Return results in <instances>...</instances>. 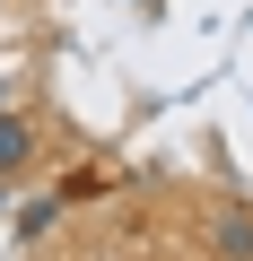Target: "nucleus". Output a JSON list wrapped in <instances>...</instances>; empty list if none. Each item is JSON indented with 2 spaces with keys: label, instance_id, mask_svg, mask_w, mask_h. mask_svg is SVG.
Returning a JSON list of instances; mask_svg holds the SVG:
<instances>
[{
  "label": "nucleus",
  "instance_id": "nucleus-1",
  "mask_svg": "<svg viewBox=\"0 0 253 261\" xmlns=\"http://www.w3.org/2000/svg\"><path fill=\"white\" fill-rule=\"evenodd\" d=\"M27 157H35V122L27 113H0V183H9Z\"/></svg>",
  "mask_w": 253,
  "mask_h": 261
},
{
  "label": "nucleus",
  "instance_id": "nucleus-2",
  "mask_svg": "<svg viewBox=\"0 0 253 261\" xmlns=\"http://www.w3.org/2000/svg\"><path fill=\"white\" fill-rule=\"evenodd\" d=\"M210 235H218V252H227V261H253V218H244V209H218V226H210Z\"/></svg>",
  "mask_w": 253,
  "mask_h": 261
},
{
  "label": "nucleus",
  "instance_id": "nucleus-3",
  "mask_svg": "<svg viewBox=\"0 0 253 261\" xmlns=\"http://www.w3.org/2000/svg\"><path fill=\"white\" fill-rule=\"evenodd\" d=\"M53 218H61V192H35V200H18V235L35 244V235H53Z\"/></svg>",
  "mask_w": 253,
  "mask_h": 261
},
{
  "label": "nucleus",
  "instance_id": "nucleus-4",
  "mask_svg": "<svg viewBox=\"0 0 253 261\" xmlns=\"http://www.w3.org/2000/svg\"><path fill=\"white\" fill-rule=\"evenodd\" d=\"M140 9H157V0H140Z\"/></svg>",
  "mask_w": 253,
  "mask_h": 261
}]
</instances>
